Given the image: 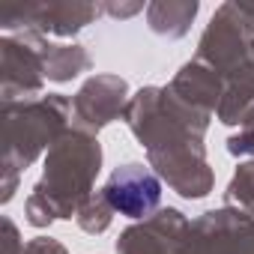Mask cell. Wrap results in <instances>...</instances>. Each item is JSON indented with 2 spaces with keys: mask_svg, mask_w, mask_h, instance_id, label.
<instances>
[{
  "mask_svg": "<svg viewBox=\"0 0 254 254\" xmlns=\"http://www.w3.org/2000/svg\"><path fill=\"white\" fill-rule=\"evenodd\" d=\"M105 194H108L111 206L120 209L123 215L141 218L144 212H150L159 203L162 189H159V180L150 171H144L141 165H126L111 177Z\"/></svg>",
  "mask_w": 254,
  "mask_h": 254,
  "instance_id": "obj_1",
  "label": "cell"
}]
</instances>
